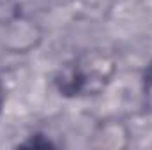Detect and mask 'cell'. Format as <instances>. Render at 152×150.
<instances>
[{
  "instance_id": "cell-2",
  "label": "cell",
  "mask_w": 152,
  "mask_h": 150,
  "mask_svg": "<svg viewBox=\"0 0 152 150\" xmlns=\"http://www.w3.org/2000/svg\"><path fill=\"white\" fill-rule=\"evenodd\" d=\"M131 131L120 118H103L90 134V147L101 150H120L129 147Z\"/></svg>"
},
{
  "instance_id": "cell-3",
  "label": "cell",
  "mask_w": 152,
  "mask_h": 150,
  "mask_svg": "<svg viewBox=\"0 0 152 150\" xmlns=\"http://www.w3.org/2000/svg\"><path fill=\"white\" fill-rule=\"evenodd\" d=\"M142 97L145 110L152 113V64L145 69L142 78Z\"/></svg>"
},
{
  "instance_id": "cell-4",
  "label": "cell",
  "mask_w": 152,
  "mask_h": 150,
  "mask_svg": "<svg viewBox=\"0 0 152 150\" xmlns=\"http://www.w3.org/2000/svg\"><path fill=\"white\" fill-rule=\"evenodd\" d=\"M2 104H4V88H2V83H0V111H2Z\"/></svg>"
},
{
  "instance_id": "cell-1",
  "label": "cell",
  "mask_w": 152,
  "mask_h": 150,
  "mask_svg": "<svg viewBox=\"0 0 152 150\" xmlns=\"http://www.w3.org/2000/svg\"><path fill=\"white\" fill-rule=\"evenodd\" d=\"M117 74V58L108 50H87L55 76L58 92L66 97H94L103 94Z\"/></svg>"
}]
</instances>
